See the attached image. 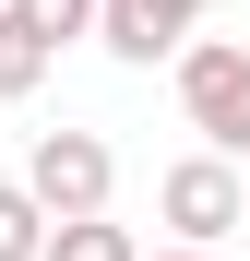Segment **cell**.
<instances>
[{
    "label": "cell",
    "mask_w": 250,
    "mask_h": 261,
    "mask_svg": "<svg viewBox=\"0 0 250 261\" xmlns=\"http://www.w3.org/2000/svg\"><path fill=\"white\" fill-rule=\"evenodd\" d=\"M36 83H48V48H36V36H24L12 12H0V107H24Z\"/></svg>",
    "instance_id": "6"
},
{
    "label": "cell",
    "mask_w": 250,
    "mask_h": 261,
    "mask_svg": "<svg viewBox=\"0 0 250 261\" xmlns=\"http://www.w3.org/2000/svg\"><path fill=\"white\" fill-rule=\"evenodd\" d=\"M107 190H119L107 130H36V154H24V202L48 214V226H96Z\"/></svg>",
    "instance_id": "1"
},
{
    "label": "cell",
    "mask_w": 250,
    "mask_h": 261,
    "mask_svg": "<svg viewBox=\"0 0 250 261\" xmlns=\"http://www.w3.org/2000/svg\"><path fill=\"white\" fill-rule=\"evenodd\" d=\"M155 261H226V249H155Z\"/></svg>",
    "instance_id": "9"
},
{
    "label": "cell",
    "mask_w": 250,
    "mask_h": 261,
    "mask_svg": "<svg viewBox=\"0 0 250 261\" xmlns=\"http://www.w3.org/2000/svg\"><path fill=\"white\" fill-rule=\"evenodd\" d=\"M238 214H250V166H238Z\"/></svg>",
    "instance_id": "10"
},
{
    "label": "cell",
    "mask_w": 250,
    "mask_h": 261,
    "mask_svg": "<svg viewBox=\"0 0 250 261\" xmlns=\"http://www.w3.org/2000/svg\"><path fill=\"white\" fill-rule=\"evenodd\" d=\"M0 12H12V24L36 36V48H48V60L72 48V36H96V0H0Z\"/></svg>",
    "instance_id": "5"
},
{
    "label": "cell",
    "mask_w": 250,
    "mask_h": 261,
    "mask_svg": "<svg viewBox=\"0 0 250 261\" xmlns=\"http://www.w3.org/2000/svg\"><path fill=\"white\" fill-rule=\"evenodd\" d=\"M48 261H143V249H131V226L96 214V226H48Z\"/></svg>",
    "instance_id": "8"
},
{
    "label": "cell",
    "mask_w": 250,
    "mask_h": 261,
    "mask_svg": "<svg viewBox=\"0 0 250 261\" xmlns=\"http://www.w3.org/2000/svg\"><path fill=\"white\" fill-rule=\"evenodd\" d=\"M179 107H191V130H202V154L250 166V48L191 36V48H179Z\"/></svg>",
    "instance_id": "2"
},
{
    "label": "cell",
    "mask_w": 250,
    "mask_h": 261,
    "mask_svg": "<svg viewBox=\"0 0 250 261\" xmlns=\"http://www.w3.org/2000/svg\"><path fill=\"white\" fill-rule=\"evenodd\" d=\"M0 261H48V214L24 202V178H0Z\"/></svg>",
    "instance_id": "7"
},
{
    "label": "cell",
    "mask_w": 250,
    "mask_h": 261,
    "mask_svg": "<svg viewBox=\"0 0 250 261\" xmlns=\"http://www.w3.org/2000/svg\"><path fill=\"white\" fill-rule=\"evenodd\" d=\"M191 12H215V0H96V48L131 60V71H155V60L191 48Z\"/></svg>",
    "instance_id": "4"
},
{
    "label": "cell",
    "mask_w": 250,
    "mask_h": 261,
    "mask_svg": "<svg viewBox=\"0 0 250 261\" xmlns=\"http://www.w3.org/2000/svg\"><path fill=\"white\" fill-rule=\"evenodd\" d=\"M155 214L179 226V249H215L226 226H250V214H238V166H226V154H179V166L155 178Z\"/></svg>",
    "instance_id": "3"
}]
</instances>
